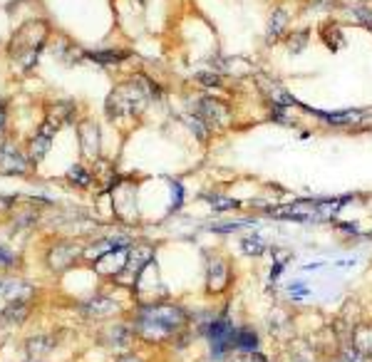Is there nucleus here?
I'll list each match as a JSON object with an SVG mask.
<instances>
[{
	"mask_svg": "<svg viewBox=\"0 0 372 362\" xmlns=\"http://www.w3.org/2000/svg\"><path fill=\"white\" fill-rule=\"evenodd\" d=\"M130 323L139 340L149 345H164V343H174L184 330L192 328V313L174 300L137 303Z\"/></svg>",
	"mask_w": 372,
	"mask_h": 362,
	"instance_id": "1",
	"label": "nucleus"
},
{
	"mask_svg": "<svg viewBox=\"0 0 372 362\" xmlns=\"http://www.w3.org/2000/svg\"><path fill=\"white\" fill-rule=\"evenodd\" d=\"M233 333H236V320L231 317V306H224L216 310L209 328L203 330V340L209 347V360L226 362L233 355Z\"/></svg>",
	"mask_w": 372,
	"mask_h": 362,
	"instance_id": "2",
	"label": "nucleus"
},
{
	"mask_svg": "<svg viewBox=\"0 0 372 362\" xmlns=\"http://www.w3.org/2000/svg\"><path fill=\"white\" fill-rule=\"evenodd\" d=\"M233 281H236V273H233L231 260L221 253H211L206 258V266H203V288H206V295L221 298V295H226L233 288Z\"/></svg>",
	"mask_w": 372,
	"mask_h": 362,
	"instance_id": "3",
	"label": "nucleus"
},
{
	"mask_svg": "<svg viewBox=\"0 0 372 362\" xmlns=\"http://www.w3.org/2000/svg\"><path fill=\"white\" fill-rule=\"evenodd\" d=\"M149 263H154V249L147 244H134L130 249V258H127V266H124L122 276L117 278V283L134 288V283L139 281L141 273L147 271Z\"/></svg>",
	"mask_w": 372,
	"mask_h": 362,
	"instance_id": "4",
	"label": "nucleus"
},
{
	"mask_svg": "<svg viewBox=\"0 0 372 362\" xmlns=\"http://www.w3.org/2000/svg\"><path fill=\"white\" fill-rule=\"evenodd\" d=\"M199 119H201L203 125L209 127L211 132L214 129H224L228 122H231V109L228 104L216 100V97H201L196 102V109H194Z\"/></svg>",
	"mask_w": 372,
	"mask_h": 362,
	"instance_id": "5",
	"label": "nucleus"
},
{
	"mask_svg": "<svg viewBox=\"0 0 372 362\" xmlns=\"http://www.w3.org/2000/svg\"><path fill=\"white\" fill-rule=\"evenodd\" d=\"M265 328H268V335H271L276 343L281 345H288L295 340V320L293 313L283 306H276L268 315H265Z\"/></svg>",
	"mask_w": 372,
	"mask_h": 362,
	"instance_id": "6",
	"label": "nucleus"
},
{
	"mask_svg": "<svg viewBox=\"0 0 372 362\" xmlns=\"http://www.w3.org/2000/svg\"><path fill=\"white\" fill-rule=\"evenodd\" d=\"M298 107H303L308 114H316L318 119H323L327 127H360L362 122L370 119V114L365 109H340V112H323V109H313L305 107V104L298 102Z\"/></svg>",
	"mask_w": 372,
	"mask_h": 362,
	"instance_id": "7",
	"label": "nucleus"
},
{
	"mask_svg": "<svg viewBox=\"0 0 372 362\" xmlns=\"http://www.w3.org/2000/svg\"><path fill=\"white\" fill-rule=\"evenodd\" d=\"M82 246L79 244H72V241H60V244H55L50 251H47V266L52 268L55 273H62V271H68L70 266H72L75 260L82 255Z\"/></svg>",
	"mask_w": 372,
	"mask_h": 362,
	"instance_id": "8",
	"label": "nucleus"
},
{
	"mask_svg": "<svg viewBox=\"0 0 372 362\" xmlns=\"http://www.w3.org/2000/svg\"><path fill=\"white\" fill-rule=\"evenodd\" d=\"M137 340V333L132 328V323H112L104 328L102 333V343L107 347H112L114 352H130L132 350V343Z\"/></svg>",
	"mask_w": 372,
	"mask_h": 362,
	"instance_id": "9",
	"label": "nucleus"
},
{
	"mask_svg": "<svg viewBox=\"0 0 372 362\" xmlns=\"http://www.w3.org/2000/svg\"><path fill=\"white\" fill-rule=\"evenodd\" d=\"M130 249H114V251H109V253H104L102 258H97L95 263H92V271L102 278H119L124 266H127V258H130Z\"/></svg>",
	"mask_w": 372,
	"mask_h": 362,
	"instance_id": "10",
	"label": "nucleus"
},
{
	"mask_svg": "<svg viewBox=\"0 0 372 362\" xmlns=\"http://www.w3.org/2000/svg\"><path fill=\"white\" fill-rule=\"evenodd\" d=\"M0 295L6 298L8 306H30V300L35 298V288L20 278H3Z\"/></svg>",
	"mask_w": 372,
	"mask_h": 362,
	"instance_id": "11",
	"label": "nucleus"
},
{
	"mask_svg": "<svg viewBox=\"0 0 372 362\" xmlns=\"http://www.w3.org/2000/svg\"><path fill=\"white\" fill-rule=\"evenodd\" d=\"M233 352H263V335L251 323L236 325L233 333Z\"/></svg>",
	"mask_w": 372,
	"mask_h": 362,
	"instance_id": "12",
	"label": "nucleus"
},
{
	"mask_svg": "<svg viewBox=\"0 0 372 362\" xmlns=\"http://www.w3.org/2000/svg\"><path fill=\"white\" fill-rule=\"evenodd\" d=\"M278 362H323L320 352H318L316 345H305V343H288L283 345L281 360Z\"/></svg>",
	"mask_w": 372,
	"mask_h": 362,
	"instance_id": "13",
	"label": "nucleus"
},
{
	"mask_svg": "<svg viewBox=\"0 0 372 362\" xmlns=\"http://www.w3.org/2000/svg\"><path fill=\"white\" fill-rule=\"evenodd\" d=\"M268 253H271V258H273L271 271H268V288H276V285L281 283V276L286 273L288 263L293 260V253L288 249H278V246H273Z\"/></svg>",
	"mask_w": 372,
	"mask_h": 362,
	"instance_id": "14",
	"label": "nucleus"
},
{
	"mask_svg": "<svg viewBox=\"0 0 372 362\" xmlns=\"http://www.w3.org/2000/svg\"><path fill=\"white\" fill-rule=\"evenodd\" d=\"M85 313L92 317H112L114 313H119L117 300L109 298V295H97V298H90L85 303Z\"/></svg>",
	"mask_w": 372,
	"mask_h": 362,
	"instance_id": "15",
	"label": "nucleus"
},
{
	"mask_svg": "<svg viewBox=\"0 0 372 362\" xmlns=\"http://www.w3.org/2000/svg\"><path fill=\"white\" fill-rule=\"evenodd\" d=\"M238 249H241V253L246 255V258H261V255H265L271 251V246H268V241H265L261 233H246V236L238 241Z\"/></svg>",
	"mask_w": 372,
	"mask_h": 362,
	"instance_id": "16",
	"label": "nucleus"
},
{
	"mask_svg": "<svg viewBox=\"0 0 372 362\" xmlns=\"http://www.w3.org/2000/svg\"><path fill=\"white\" fill-rule=\"evenodd\" d=\"M79 139H82V152L87 159H97L100 154V134H97V127L92 122H85L79 127Z\"/></svg>",
	"mask_w": 372,
	"mask_h": 362,
	"instance_id": "17",
	"label": "nucleus"
},
{
	"mask_svg": "<svg viewBox=\"0 0 372 362\" xmlns=\"http://www.w3.org/2000/svg\"><path fill=\"white\" fill-rule=\"evenodd\" d=\"M55 127L52 125H42V129L38 132V136L33 139V159L35 162H40V159L45 157L47 149H50V142H52V136H55Z\"/></svg>",
	"mask_w": 372,
	"mask_h": 362,
	"instance_id": "18",
	"label": "nucleus"
},
{
	"mask_svg": "<svg viewBox=\"0 0 372 362\" xmlns=\"http://www.w3.org/2000/svg\"><path fill=\"white\" fill-rule=\"evenodd\" d=\"M0 174H25V162L20 154L3 149L0 152Z\"/></svg>",
	"mask_w": 372,
	"mask_h": 362,
	"instance_id": "19",
	"label": "nucleus"
},
{
	"mask_svg": "<svg viewBox=\"0 0 372 362\" xmlns=\"http://www.w3.org/2000/svg\"><path fill=\"white\" fill-rule=\"evenodd\" d=\"M203 198H206V204H209L214 211H219V214L241 209V201H236V198H231V196H221V194H206Z\"/></svg>",
	"mask_w": 372,
	"mask_h": 362,
	"instance_id": "20",
	"label": "nucleus"
},
{
	"mask_svg": "<svg viewBox=\"0 0 372 362\" xmlns=\"http://www.w3.org/2000/svg\"><path fill=\"white\" fill-rule=\"evenodd\" d=\"M52 345H55V340H52V338H45V335L30 338V340H28V355L33 357V360H38V357L47 355V352L52 350Z\"/></svg>",
	"mask_w": 372,
	"mask_h": 362,
	"instance_id": "21",
	"label": "nucleus"
},
{
	"mask_svg": "<svg viewBox=\"0 0 372 362\" xmlns=\"http://www.w3.org/2000/svg\"><path fill=\"white\" fill-rule=\"evenodd\" d=\"M330 357H335V362H370L355 345H350V343L338 345V350H335Z\"/></svg>",
	"mask_w": 372,
	"mask_h": 362,
	"instance_id": "22",
	"label": "nucleus"
},
{
	"mask_svg": "<svg viewBox=\"0 0 372 362\" xmlns=\"http://www.w3.org/2000/svg\"><path fill=\"white\" fill-rule=\"evenodd\" d=\"M256 223V219H236V221H226V223H211V231L216 233H233L241 228H251Z\"/></svg>",
	"mask_w": 372,
	"mask_h": 362,
	"instance_id": "23",
	"label": "nucleus"
},
{
	"mask_svg": "<svg viewBox=\"0 0 372 362\" xmlns=\"http://www.w3.org/2000/svg\"><path fill=\"white\" fill-rule=\"evenodd\" d=\"M286 290H288V298L293 300V303H300V300H305L310 295V285L305 283V281H300V278L290 281V283L286 285Z\"/></svg>",
	"mask_w": 372,
	"mask_h": 362,
	"instance_id": "24",
	"label": "nucleus"
},
{
	"mask_svg": "<svg viewBox=\"0 0 372 362\" xmlns=\"http://www.w3.org/2000/svg\"><path fill=\"white\" fill-rule=\"evenodd\" d=\"M68 179L79 189H87L92 184V174L85 169V166H72V169L68 171Z\"/></svg>",
	"mask_w": 372,
	"mask_h": 362,
	"instance_id": "25",
	"label": "nucleus"
},
{
	"mask_svg": "<svg viewBox=\"0 0 372 362\" xmlns=\"http://www.w3.org/2000/svg\"><path fill=\"white\" fill-rule=\"evenodd\" d=\"M28 313H30V306H8L3 310V320H8V323H23L25 317H28Z\"/></svg>",
	"mask_w": 372,
	"mask_h": 362,
	"instance_id": "26",
	"label": "nucleus"
},
{
	"mask_svg": "<svg viewBox=\"0 0 372 362\" xmlns=\"http://www.w3.org/2000/svg\"><path fill=\"white\" fill-rule=\"evenodd\" d=\"M226 362H273L265 352H233Z\"/></svg>",
	"mask_w": 372,
	"mask_h": 362,
	"instance_id": "27",
	"label": "nucleus"
},
{
	"mask_svg": "<svg viewBox=\"0 0 372 362\" xmlns=\"http://www.w3.org/2000/svg\"><path fill=\"white\" fill-rule=\"evenodd\" d=\"M288 23V15L286 10H276L271 17V25H268V38H278V35L283 33V28H286Z\"/></svg>",
	"mask_w": 372,
	"mask_h": 362,
	"instance_id": "28",
	"label": "nucleus"
},
{
	"mask_svg": "<svg viewBox=\"0 0 372 362\" xmlns=\"http://www.w3.org/2000/svg\"><path fill=\"white\" fill-rule=\"evenodd\" d=\"M184 204V187L181 181H171V211H179Z\"/></svg>",
	"mask_w": 372,
	"mask_h": 362,
	"instance_id": "29",
	"label": "nucleus"
},
{
	"mask_svg": "<svg viewBox=\"0 0 372 362\" xmlns=\"http://www.w3.org/2000/svg\"><path fill=\"white\" fill-rule=\"evenodd\" d=\"M335 231L345 233V236H362L360 226H357V223H352V221H338V219H335Z\"/></svg>",
	"mask_w": 372,
	"mask_h": 362,
	"instance_id": "30",
	"label": "nucleus"
},
{
	"mask_svg": "<svg viewBox=\"0 0 372 362\" xmlns=\"http://www.w3.org/2000/svg\"><path fill=\"white\" fill-rule=\"evenodd\" d=\"M196 79L206 87H221V74H216V72H199Z\"/></svg>",
	"mask_w": 372,
	"mask_h": 362,
	"instance_id": "31",
	"label": "nucleus"
},
{
	"mask_svg": "<svg viewBox=\"0 0 372 362\" xmlns=\"http://www.w3.org/2000/svg\"><path fill=\"white\" fill-rule=\"evenodd\" d=\"M122 57H127V52H97V55H92V60H100V63H117Z\"/></svg>",
	"mask_w": 372,
	"mask_h": 362,
	"instance_id": "32",
	"label": "nucleus"
},
{
	"mask_svg": "<svg viewBox=\"0 0 372 362\" xmlns=\"http://www.w3.org/2000/svg\"><path fill=\"white\" fill-rule=\"evenodd\" d=\"M17 263V255L10 253V251L0 249V268H13Z\"/></svg>",
	"mask_w": 372,
	"mask_h": 362,
	"instance_id": "33",
	"label": "nucleus"
},
{
	"mask_svg": "<svg viewBox=\"0 0 372 362\" xmlns=\"http://www.w3.org/2000/svg\"><path fill=\"white\" fill-rule=\"evenodd\" d=\"M355 15L372 30V10H367V8H355Z\"/></svg>",
	"mask_w": 372,
	"mask_h": 362,
	"instance_id": "34",
	"label": "nucleus"
},
{
	"mask_svg": "<svg viewBox=\"0 0 372 362\" xmlns=\"http://www.w3.org/2000/svg\"><path fill=\"white\" fill-rule=\"evenodd\" d=\"M117 362H144V357L130 350V352H122V355H117Z\"/></svg>",
	"mask_w": 372,
	"mask_h": 362,
	"instance_id": "35",
	"label": "nucleus"
},
{
	"mask_svg": "<svg viewBox=\"0 0 372 362\" xmlns=\"http://www.w3.org/2000/svg\"><path fill=\"white\" fill-rule=\"evenodd\" d=\"M305 40H308V35H305V33H300L295 40H290V52H300V50H303Z\"/></svg>",
	"mask_w": 372,
	"mask_h": 362,
	"instance_id": "36",
	"label": "nucleus"
},
{
	"mask_svg": "<svg viewBox=\"0 0 372 362\" xmlns=\"http://www.w3.org/2000/svg\"><path fill=\"white\" fill-rule=\"evenodd\" d=\"M305 271H318V268H323V263H308V266H303Z\"/></svg>",
	"mask_w": 372,
	"mask_h": 362,
	"instance_id": "37",
	"label": "nucleus"
},
{
	"mask_svg": "<svg viewBox=\"0 0 372 362\" xmlns=\"http://www.w3.org/2000/svg\"><path fill=\"white\" fill-rule=\"evenodd\" d=\"M323 362H335V357H325V360H323Z\"/></svg>",
	"mask_w": 372,
	"mask_h": 362,
	"instance_id": "38",
	"label": "nucleus"
},
{
	"mask_svg": "<svg viewBox=\"0 0 372 362\" xmlns=\"http://www.w3.org/2000/svg\"><path fill=\"white\" fill-rule=\"evenodd\" d=\"M0 125H3V109H0Z\"/></svg>",
	"mask_w": 372,
	"mask_h": 362,
	"instance_id": "39",
	"label": "nucleus"
},
{
	"mask_svg": "<svg viewBox=\"0 0 372 362\" xmlns=\"http://www.w3.org/2000/svg\"><path fill=\"white\" fill-rule=\"evenodd\" d=\"M201 362H214V360H209V357H206V360H201Z\"/></svg>",
	"mask_w": 372,
	"mask_h": 362,
	"instance_id": "40",
	"label": "nucleus"
},
{
	"mask_svg": "<svg viewBox=\"0 0 372 362\" xmlns=\"http://www.w3.org/2000/svg\"><path fill=\"white\" fill-rule=\"evenodd\" d=\"M0 288H3V278H0Z\"/></svg>",
	"mask_w": 372,
	"mask_h": 362,
	"instance_id": "41",
	"label": "nucleus"
}]
</instances>
